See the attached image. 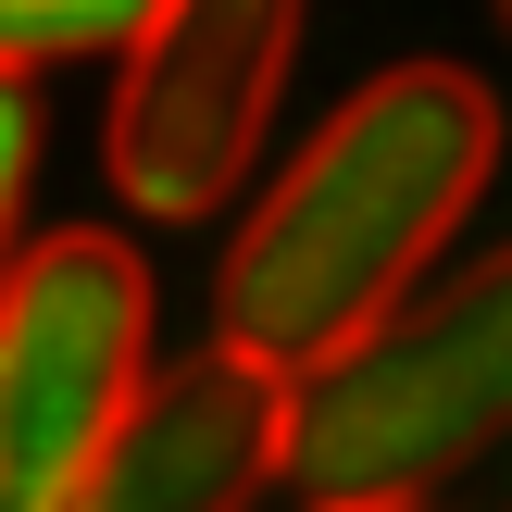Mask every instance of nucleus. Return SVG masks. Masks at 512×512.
Wrapping results in <instances>:
<instances>
[{
  "label": "nucleus",
  "instance_id": "obj_1",
  "mask_svg": "<svg viewBox=\"0 0 512 512\" xmlns=\"http://www.w3.org/2000/svg\"><path fill=\"white\" fill-rule=\"evenodd\" d=\"M488 175H500V100L463 63H388L250 200L238 250L213 275V338L300 388L313 363L363 350L425 288V263L463 238Z\"/></svg>",
  "mask_w": 512,
  "mask_h": 512
},
{
  "label": "nucleus",
  "instance_id": "obj_6",
  "mask_svg": "<svg viewBox=\"0 0 512 512\" xmlns=\"http://www.w3.org/2000/svg\"><path fill=\"white\" fill-rule=\"evenodd\" d=\"M150 0H0V63H63V50H125Z\"/></svg>",
  "mask_w": 512,
  "mask_h": 512
},
{
  "label": "nucleus",
  "instance_id": "obj_5",
  "mask_svg": "<svg viewBox=\"0 0 512 512\" xmlns=\"http://www.w3.org/2000/svg\"><path fill=\"white\" fill-rule=\"evenodd\" d=\"M275 475H288V375L213 338L125 400L50 512H250Z\"/></svg>",
  "mask_w": 512,
  "mask_h": 512
},
{
  "label": "nucleus",
  "instance_id": "obj_4",
  "mask_svg": "<svg viewBox=\"0 0 512 512\" xmlns=\"http://www.w3.org/2000/svg\"><path fill=\"white\" fill-rule=\"evenodd\" d=\"M150 388V263L113 225L13 250L0 275V512H50Z\"/></svg>",
  "mask_w": 512,
  "mask_h": 512
},
{
  "label": "nucleus",
  "instance_id": "obj_9",
  "mask_svg": "<svg viewBox=\"0 0 512 512\" xmlns=\"http://www.w3.org/2000/svg\"><path fill=\"white\" fill-rule=\"evenodd\" d=\"M500 25H512V0H500Z\"/></svg>",
  "mask_w": 512,
  "mask_h": 512
},
{
  "label": "nucleus",
  "instance_id": "obj_3",
  "mask_svg": "<svg viewBox=\"0 0 512 512\" xmlns=\"http://www.w3.org/2000/svg\"><path fill=\"white\" fill-rule=\"evenodd\" d=\"M288 63H300V0H150L113 75V125H100L113 200L138 225L225 213L275 138Z\"/></svg>",
  "mask_w": 512,
  "mask_h": 512
},
{
  "label": "nucleus",
  "instance_id": "obj_7",
  "mask_svg": "<svg viewBox=\"0 0 512 512\" xmlns=\"http://www.w3.org/2000/svg\"><path fill=\"white\" fill-rule=\"evenodd\" d=\"M25 188H38V88L0 63V275H13V225H25Z\"/></svg>",
  "mask_w": 512,
  "mask_h": 512
},
{
  "label": "nucleus",
  "instance_id": "obj_2",
  "mask_svg": "<svg viewBox=\"0 0 512 512\" xmlns=\"http://www.w3.org/2000/svg\"><path fill=\"white\" fill-rule=\"evenodd\" d=\"M500 438H512V238L413 288L363 350L288 388L300 500H438V475L488 463Z\"/></svg>",
  "mask_w": 512,
  "mask_h": 512
},
{
  "label": "nucleus",
  "instance_id": "obj_8",
  "mask_svg": "<svg viewBox=\"0 0 512 512\" xmlns=\"http://www.w3.org/2000/svg\"><path fill=\"white\" fill-rule=\"evenodd\" d=\"M313 512H438V500H313Z\"/></svg>",
  "mask_w": 512,
  "mask_h": 512
}]
</instances>
